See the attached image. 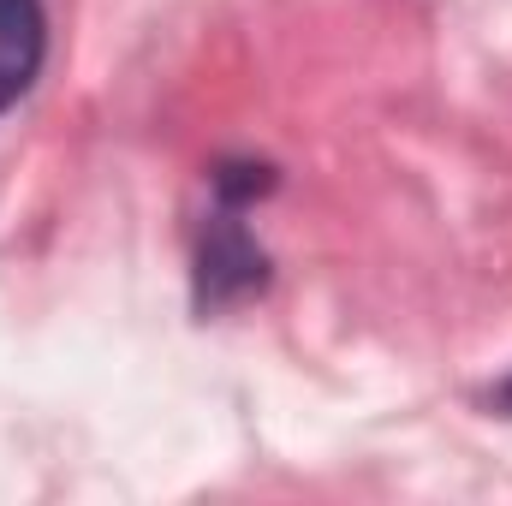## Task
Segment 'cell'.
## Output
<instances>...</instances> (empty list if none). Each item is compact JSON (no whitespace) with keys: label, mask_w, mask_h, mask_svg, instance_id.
I'll list each match as a JSON object with an SVG mask.
<instances>
[{"label":"cell","mask_w":512,"mask_h":506,"mask_svg":"<svg viewBox=\"0 0 512 506\" xmlns=\"http://www.w3.org/2000/svg\"><path fill=\"white\" fill-rule=\"evenodd\" d=\"M262 280H268V256L256 251V239L233 215H215L203 233V251H197V304L221 310V304L256 292Z\"/></svg>","instance_id":"cell-1"},{"label":"cell","mask_w":512,"mask_h":506,"mask_svg":"<svg viewBox=\"0 0 512 506\" xmlns=\"http://www.w3.org/2000/svg\"><path fill=\"white\" fill-rule=\"evenodd\" d=\"M42 54H48L42 0H0V114L36 84Z\"/></svg>","instance_id":"cell-2"},{"label":"cell","mask_w":512,"mask_h":506,"mask_svg":"<svg viewBox=\"0 0 512 506\" xmlns=\"http://www.w3.org/2000/svg\"><path fill=\"white\" fill-rule=\"evenodd\" d=\"M215 191H221L227 209H239V203H251L262 191H274V167H262V161H221L215 167Z\"/></svg>","instance_id":"cell-3"}]
</instances>
